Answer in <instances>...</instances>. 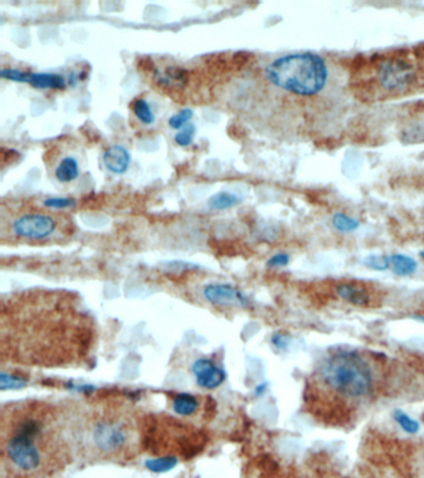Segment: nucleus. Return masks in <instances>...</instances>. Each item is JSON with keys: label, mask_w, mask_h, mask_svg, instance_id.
<instances>
[{"label": "nucleus", "mask_w": 424, "mask_h": 478, "mask_svg": "<svg viewBox=\"0 0 424 478\" xmlns=\"http://www.w3.org/2000/svg\"><path fill=\"white\" fill-rule=\"evenodd\" d=\"M0 75L3 79L13 80L17 83H30V76H31V73L23 71V70H17V69H3L0 71Z\"/></svg>", "instance_id": "22"}, {"label": "nucleus", "mask_w": 424, "mask_h": 478, "mask_svg": "<svg viewBox=\"0 0 424 478\" xmlns=\"http://www.w3.org/2000/svg\"><path fill=\"white\" fill-rule=\"evenodd\" d=\"M196 134V127L194 125H189L186 126L175 136V143H178L180 146L186 147L189 146L192 143L193 136Z\"/></svg>", "instance_id": "25"}, {"label": "nucleus", "mask_w": 424, "mask_h": 478, "mask_svg": "<svg viewBox=\"0 0 424 478\" xmlns=\"http://www.w3.org/2000/svg\"><path fill=\"white\" fill-rule=\"evenodd\" d=\"M393 417H395V421L401 426L403 431H406L408 433H417L419 431V422L416 421L411 416H408L406 412H403L402 410H396L393 412Z\"/></svg>", "instance_id": "21"}, {"label": "nucleus", "mask_w": 424, "mask_h": 478, "mask_svg": "<svg viewBox=\"0 0 424 478\" xmlns=\"http://www.w3.org/2000/svg\"><path fill=\"white\" fill-rule=\"evenodd\" d=\"M76 460L90 463H126L143 450V412L127 396L116 393L68 400Z\"/></svg>", "instance_id": "3"}, {"label": "nucleus", "mask_w": 424, "mask_h": 478, "mask_svg": "<svg viewBox=\"0 0 424 478\" xmlns=\"http://www.w3.org/2000/svg\"><path fill=\"white\" fill-rule=\"evenodd\" d=\"M239 203V198L234 196L232 193H226V192H221L218 195H215L210 199V207L215 211H221V209H232L235 204Z\"/></svg>", "instance_id": "19"}, {"label": "nucleus", "mask_w": 424, "mask_h": 478, "mask_svg": "<svg viewBox=\"0 0 424 478\" xmlns=\"http://www.w3.org/2000/svg\"><path fill=\"white\" fill-rule=\"evenodd\" d=\"M288 263V255L285 253L277 254L269 259L268 265L270 267H285Z\"/></svg>", "instance_id": "27"}, {"label": "nucleus", "mask_w": 424, "mask_h": 478, "mask_svg": "<svg viewBox=\"0 0 424 478\" xmlns=\"http://www.w3.org/2000/svg\"><path fill=\"white\" fill-rule=\"evenodd\" d=\"M189 80L187 70L178 66H170L164 70L163 73L156 71V81L159 86L170 90H181Z\"/></svg>", "instance_id": "11"}, {"label": "nucleus", "mask_w": 424, "mask_h": 478, "mask_svg": "<svg viewBox=\"0 0 424 478\" xmlns=\"http://www.w3.org/2000/svg\"><path fill=\"white\" fill-rule=\"evenodd\" d=\"M59 231L57 220L45 213H27L13 220L12 234L17 239L43 242Z\"/></svg>", "instance_id": "8"}, {"label": "nucleus", "mask_w": 424, "mask_h": 478, "mask_svg": "<svg viewBox=\"0 0 424 478\" xmlns=\"http://www.w3.org/2000/svg\"><path fill=\"white\" fill-rule=\"evenodd\" d=\"M193 111L191 108H184L182 110L178 113L173 115L172 118H170V126L172 129H181L182 127H184L188 121L192 118Z\"/></svg>", "instance_id": "24"}, {"label": "nucleus", "mask_w": 424, "mask_h": 478, "mask_svg": "<svg viewBox=\"0 0 424 478\" xmlns=\"http://www.w3.org/2000/svg\"><path fill=\"white\" fill-rule=\"evenodd\" d=\"M320 374L328 388L351 399L366 396L374 386L371 367L355 353H339L328 358L323 361Z\"/></svg>", "instance_id": "6"}, {"label": "nucleus", "mask_w": 424, "mask_h": 478, "mask_svg": "<svg viewBox=\"0 0 424 478\" xmlns=\"http://www.w3.org/2000/svg\"><path fill=\"white\" fill-rule=\"evenodd\" d=\"M419 255H421V257H422V258L424 259V251H422V252H421V253H419Z\"/></svg>", "instance_id": "31"}, {"label": "nucleus", "mask_w": 424, "mask_h": 478, "mask_svg": "<svg viewBox=\"0 0 424 478\" xmlns=\"http://www.w3.org/2000/svg\"><path fill=\"white\" fill-rule=\"evenodd\" d=\"M79 164L74 157H65L55 169V177L57 181L68 183L71 181L76 180L79 177Z\"/></svg>", "instance_id": "16"}, {"label": "nucleus", "mask_w": 424, "mask_h": 478, "mask_svg": "<svg viewBox=\"0 0 424 478\" xmlns=\"http://www.w3.org/2000/svg\"><path fill=\"white\" fill-rule=\"evenodd\" d=\"M143 450L152 449L157 454L197 452L207 442L205 433L175 417L167 415H143Z\"/></svg>", "instance_id": "5"}, {"label": "nucleus", "mask_w": 424, "mask_h": 478, "mask_svg": "<svg viewBox=\"0 0 424 478\" xmlns=\"http://www.w3.org/2000/svg\"><path fill=\"white\" fill-rule=\"evenodd\" d=\"M266 79L277 89L298 96H314L328 84V69L321 57L299 52L279 57L265 69Z\"/></svg>", "instance_id": "4"}, {"label": "nucleus", "mask_w": 424, "mask_h": 478, "mask_svg": "<svg viewBox=\"0 0 424 478\" xmlns=\"http://www.w3.org/2000/svg\"><path fill=\"white\" fill-rule=\"evenodd\" d=\"M98 328L75 293L29 289L0 304V359L40 369H79L95 358Z\"/></svg>", "instance_id": "1"}, {"label": "nucleus", "mask_w": 424, "mask_h": 478, "mask_svg": "<svg viewBox=\"0 0 424 478\" xmlns=\"http://www.w3.org/2000/svg\"><path fill=\"white\" fill-rule=\"evenodd\" d=\"M365 265L376 270H386L390 267V257L387 255H371L363 260Z\"/></svg>", "instance_id": "23"}, {"label": "nucleus", "mask_w": 424, "mask_h": 478, "mask_svg": "<svg viewBox=\"0 0 424 478\" xmlns=\"http://www.w3.org/2000/svg\"><path fill=\"white\" fill-rule=\"evenodd\" d=\"M132 111L136 115V118L141 121L142 124L151 125L154 122V115H153L151 107L148 105L146 100L137 99L136 101L132 105Z\"/></svg>", "instance_id": "20"}, {"label": "nucleus", "mask_w": 424, "mask_h": 478, "mask_svg": "<svg viewBox=\"0 0 424 478\" xmlns=\"http://www.w3.org/2000/svg\"><path fill=\"white\" fill-rule=\"evenodd\" d=\"M29 84L31 85L33 87H36V89L60 90V89H65L66 80L64 79V76L57 75V73H31Z\"/></svg>", "instance_id": "15"}, {"label": "nucleus", "mask_w": 424, "mask_h": 478, "mask_svg": "<svg viewBox=\"0 0 424 478\" xmlns=\"http://www.w3.org/2000/svg\"><path fill=\"white\" fill-rule=\"evenodd\" d=\"M44 204L49 209H68V207H74V199L70 198H47L44 201Z\"/></svg>", "instance_id": "26"}, {"label": "nucleus", "mask_w": 424, "mask_h": 478, "mask_svg": "<svg viewBox=\"0 0 424 478\" xmlns=\"http://www.w3.org/2000/svg\"><path fill=\"white\" fill-rule=\"evenodd\" d=\"M413 318H414V319H417V321H423L424 323V315L423 316H417V315H416V316H413Z\"/></svg>", "instance_id": "30"}, {"label": "nucleus", "mask_w": 424, "mask_h": 478, "mask_svg": "<svg viewBox=\"0 0 424 478\" xmlns=\"http://www.w3.org/2000/svg\"><path fill=\"white\" fill-rule=\"evenodd\" d=\"M172 407L175 414H178L182 417H193L202 410V402L200 398L192 394H173L170 398Z\"/></svg>", "instance_id": "14"}, {"label": "nucleus", "mask_w": 424, "mask_h": 478, "mask_svg": "<svg viewBox=\"0 0 424 478\" xmlns=\"http://www.w3.org/2000/svg\"><path fill=\"white\" fill-rule=\"evenodd\" d=\"M423 62L424 49L396 51L371 60V64H374L371 71L381 90L401 94L418 83L421 71H423Z\"/></svg>", "instance_id": "7"}, {"label": "nucleus", "mask_w": 424, "mask_h": 478, "mask_svg": "<svg viewBox=\"0 0 424 478\" xmlns=\"http://www.w3.org/2000/svg\"><path fill=\"white\" fill-rule=\"evenodd\" d=\"M335 290L339 298L356 307H367L371 302L370 293L355 283H339L335 287Z\"/></svg>", "instance_id": "12"}, {"label": "nucleus", "mask_w": 424, "mask_h": 478, "mask_svg": "<svg viewBox=\"0 0 424 478\" xmlns=\"http://www.w3.org/2000/svg\"><path fill=\"white\" fill-rule=\"evenodd\" d=\"M286 342H288V340L284 338V337H280V338H279V340H277V339L274 340V343L277 344L279 348H283V346H285V345H286Z\"/></svg>", "instance_id": "29"}, {"label": "nucleus", "mask_w": 424, "mask_h": 478, "mask_svg": "<svg viewBox=\"0 0 424 478\" xmlns=\"http://www.w3.org/2000/svg\"><path fill=\"white\" fill-rule=\"evenodd\" d=\"M19 157V153L14 150H6V148H1V153H0V158H1V164L6 166L9 160H17Z\"/></svg>", "instance_id": "28"}, {"label": "nucleus", "mask_w": 424, "mask_h": 478, "mask_svg": "<svg viewBox=\"0 0 424 478\" xmlns=\"http://www.w3.org/2000/svg\"><path fill=\"white\" fill-rule=\"evenodd\" d=\"M204 295L212 303L218 305H232V304H244L242 294L234 288L226 284H214L204 289Z\"/></svg>", "instance_id": "10"}, {"label": "nucleus", "mask_w": 424, "mask_h": 478, "mask_svg": "<svg viewBox=\"0 0 424 478\" xmlns=\"http://www.w3.org/2000/svg\"><path fill=\"white\" fill-rule=\"evenodd\" d=\"M76 460L68 401L24 399L0 411V478H57Z\"/></svg>", "instance_id": "2"}, {"label": "nucleus", "mask_w": 424, "mask_h": 478, "mask_svg": "<svg viewBox=\"0 0 424 478\" xmlns=\"http://www.w3.org/2000/svg\"><path fill=\"white\" fill-rule=\"evenodd\" d=\"M390 267L393 273L400 276H408L417 270V262L404 254H393L390 257Z\"/></svg>", "instance_id": "17"}, {"label": "nucleus", "mask_w": 424, "mask_h": 478, "mask_svg": "<svg viewBox=\"0 0 424 478\" xmlns=\"http://www.w3.org/2000/svg\"><path fill=\"white\" fill-rule=\"evenodd\" d=\"M332 225L337 231L344 232V233H351L360 228V222L356 218L350 217L349 214L341 213V212L335 214L332 217Z\"/></svg>", "instance_id": "18"}, {"label": "nucleus", "mask_w": 424, "mask_h": 478, "mask_svg": "<svg viewBox=\"0 0 424 478\" xmlns=\"http://www.w3.org/2000/svg\"><path fill=\"white\" fill-rule=\"evenodd\" d=\"M193 372L199 386L203 388H215L221 386L226 374L214 361L210 359H198L193 365Z\"/></svg>", "instance_id": "9"}, {"label": "nucleus", "mask_w": 424, "mask_h": 478, "mask_svg": "<svg viewBox=\"0 0 424 478\" xmlns=\"http://www.w3.org/2000/svg\"><path fill=\"white\" fill-rule=\"evenodd\" d=\"M103 162L113 174H117V175L125 174L130 166V153L125 147L119 146V145L110 147L103 155Z\"/></svg>", "instance_id": "13"}]
</instances>
